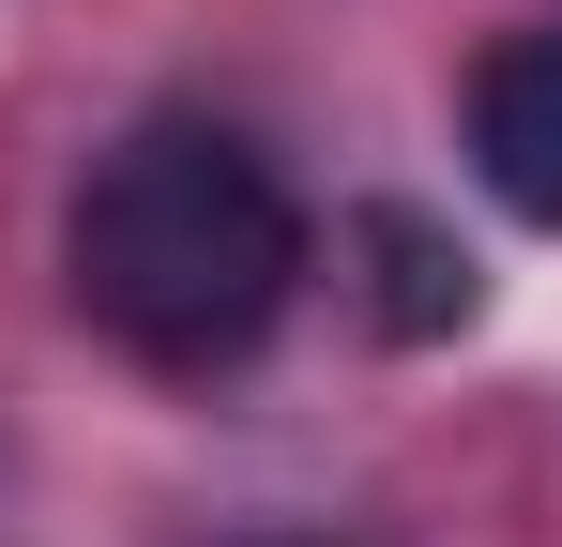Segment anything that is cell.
<instances>
[{"mask_svg": "<svg viewBox=\"0 0 562 547\" xmlns=\"http://www.w3.org/2000/svg\"><path fill=\"white\" fill-rule=\"evenodd\" d=\"M350 259H366L380 335H457V320H471V244L441 228V213H411V198H366V213H350Z\"/></svg>", "mask_w": 562, "mask_h": 547, "instance_id": "3", "label": "cell"}, {"mask_svg": "<svg viewBox=\"0 0 562 547\" xmlns=\"http://www.w3.org/2000/svg\"><path fill=\"white\" fill-rule=\"evenodd\" d=\"M471 168L517 228H562V31H517L471 62Z\"/></svg>", "mask_w": 562, "mask_h": 547, "instance_id": "2", "label": "cell"}, {"mask_svg": "<svg viewBox=\"0 0 562 547\" xmlns=\"http://www.w3.org/2000/svg\"><path fill=\"white\" fill-rule=\"evenodd\" d=\"M61 274H77V320L122 335L137 365H244L304 289V213L228 122H137L77 182Z\"/></svg>", "mask_w": 562, "mask_h": 547, "instance_id": "1", "label": "cell"}]
</instances>
